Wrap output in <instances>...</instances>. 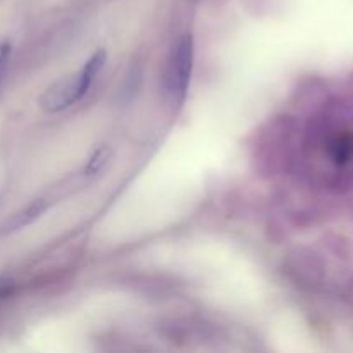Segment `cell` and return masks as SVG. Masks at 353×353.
<instances>
[{
  "instance_id": "cell-1",
  "label": "cell",
  "mask_w": 353,
  "mask_h": 353,
  "mask_svg": "<svg viewBox=\"0 0 353 353\" xmlns=\"http://www.w3.org/2000/svg\"><path fill=\"white\" fill-rule=\"evenodd\" d=\"M105 61V50H99L86 61L81 71H78L72 76H68V78L59 79L54 85L48 86L40 99L41 109L48 114H57L74 105L76 102H79L88 93L93 79L102 71Z\"/></svg>"
},
{
  "instance_id": "cell-2",
  "label": "cell",
  "mask_w": 353,
  "mask_h": 353,
  "mask_svg": "<svg viewBox=\"0 0 353 353\" xmlns=\"http://www.w3.org/2000/svg\"><path fill=\"white\" fill-rule=\"evenodd\" d=\"M193 65V38L192 34H183L178 45L174 47L169 62L168 71V88L172 99L178 102L186 95L190 76Z\"/></svg>"
},
{
  "instance_id": "cell-3",
  "label": "cell",
  "mask_w": 353,
  "mask_h": 353,
  "mask_svg": "<svg viewBox=\"0 0 353 353\" xmlns=\"http://www.w3.org/2000/svg\"><path fill=\"white\" fill-rule=\"evenodd\" d=\"M47 209H48L47 200H43V199L34 200V202L30 203L26 209H23L21 212H17L16 216L10 217L9 223L6 224V230H9V231L21 230V228L28 226V224L34 223V221H37L38 217H40Z\"/></svg>"
},
{
  "instance_id": "cell-4",
  "label": "cell",
  "mask_w": 353,
  "mask_h": 353,
  "mask_svg": "<svg viewBox=\"0 0 353 353\" xmlns=\"http://www.w3.org/2000/svg\"><path fill=\"white\" fill-rule=\"evenodd\" d=\"M330 154L333 162L336 164H347L353 157V138L352 137H338L330 143Z\"/></svg>"
},
{
  "instance_id": "cell-5",
  "label": "cell",
  "mask_w": 353,
  "mask_h": 353,
  "mask_svg": "<svg viewBox=\"0 0 353 353\" xmlns=\"http://www.w3.org/2000/svg\"><path fill=\"white\" fill-rule=\"evenodd\" d=\"M107 157H109V150H107V148H99V150L92 155L88 164H86V174H95V172H99L100 169H102V165L105 164Z\"/></svg>"
},
{
  "instance_id": "cell-6",
  "label": "cell",
  "mask_w": 353,
  "mask_h": 353,
  "mask_svg": "<svg viewBox=\"0 0 353 353\" xmlns=\"http://www.w3.org/2000/svg\"><path fill=\"white\" fill-rule=\"evenodd\" d=\"M12 288H14V283L10 281V279L0 278V296L7 295V293H9Z\"/></svg>"
},
{
  "instance_id": "cell-7",
  "label": "cell",
  "mask_w": 353,
  "mask_h": 353,
  "mask_svg": "<svg viewBox=\"0 0 353 353\" xmlns=\"http://www.w3.org/2000/svg\"><path fill=\"white\" fill-rule=\"evenodd\" d=\"M0 76H2V72H0Z\"/></svg>"
}]
</instances>
